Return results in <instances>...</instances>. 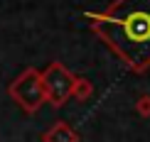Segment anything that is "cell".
<instances>
[{"instance_id":"obj_1","label":"cell","mask_w":150,"mask_h":142,"mask_svg":"<svg viewBox=\"0 0 150 142\" xmlns=\"http://www.w3.org/2000/svg\"><path fill=\"white\" fill-rule=\"evenodd\" d=\"M89 17L96 34L130 71L140 73L150 66V0H116Z\"/></svg>"},{"instance_id":"obj_2","label":"cell","mask_w":150,"mask_h":142,"mask_svg":"<svg viewBox=\"0 0 150 142\" xmlns=\"http://www.w3.org/2000/svg\"><path fill=\"white\" fill-rule=\"evenodd\" d=\"M10 98L20 106L25 113H37L45 103V88H42V78L37 69H25L8 88Z\"/></svg>"},{"instance_id":"obj_3","label":"cell","mask_w":150,"mask_h":142,"mask_svg":"<svg viewBox=\"0 0 150 142\" xmlns=\"http://www.w3.org/2000/svg\"><path fill=\"white\" fill-rule=\"evenodd\" d=\"M40 78H42V88H45V101H49L54 108H62L71 98L76 76L62 61H52L45 71H40Z\"/></svg>"},{"instance_id":"obj_4","label":"cell","mask_w":150,"mask_h":142,"mask_svg":"<svg viewBox=\"0 0 150 142\" xmlns=\"http://www.w3.org/2000/svg\"><path fill=\"white\" fill-rule=\"evenodd\" d=\"M42 140L45 142H79V135H76V130H71V125H67L64 120H59L45 132Z\"/></svg>"},{"instance_id":"obj_5","label":"cell","mask_w":150,"mask_h":142,"mask_svg":"<svg viewBox=\"0 0 150 142\" xmlns=\"http://www.w3.org/2000/svg\"><path fill=\"white\" fill-rule=\"evenodd\" d=\"M93 91V86L86 81V78H74V88H71V96H76L79 101H84V98H89Z\"/></svg>"},{"instance_id":"obj_6","label":"cell","mask_w":150,"mask_h":142,"mask_svg":"<svg viewBox=\"0 0 150 142\" xmlns=\"http://www.w3.org/2000/svg\"><path fill=\"white\" fill-rule=\"evenodd\" d=\"M135 108H138V113L143 118H150V96H140L138 103H135Z\"/></svg>"}]
</instances>
